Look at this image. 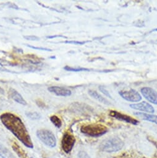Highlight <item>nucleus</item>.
I'll use <instances>...</instances> for the list:
<instances>
[{
  "label": "nucleus",
  "mask_w": 157,
  "mask_h": 158,
  "mask_svg": "<svg viewBox=\"0 0 157 158\" xmlns=\"http://www.w3.org/2000/svg\"><path fill=\"white\" fill-rule=\"evenodd\" d=\"M110 116H111L112 117H114L118 120H121V121H124L126 122L127 123H129L133 125H137L139 123V121L137 120L135 118H133L132 117L125 115V114H123L120 112H118L117 111H115V110H111L110 112Z\"/></svg>",
  "instance_id": "8"
},
{
  "label": "nucleus",
  "mask_w": 157,
  "mask_h": 158,
  "mask_svg": "<svg viewBox=\"0 0 157 158\" xmlns=\"http://www.w3.org/2000/svg\"><path fill=\"white\" fill-rule=\"evenodd\" d=\"M13 148L15 152L18 154L19 156L21 157V158H27L26 155L25 154V152L22 151V149L21 148L20 146H19L16 143H14L13 145Z\"/></svg>",
  "instance_id": "15"
},
{
  "label": "nucleus",
  "mask_w": 157,
  "mask_h": 158,
  "mask_svg": "<svg viewBox=\"0 0 157 158\" xmlns=\"http://www.w3.org/2000/svg\"><path fill=\"white\" fill-rule=\"evenodd\" d=\"M37 137L46 146L54 148L56 145V139L54 134L48 130L41 129L37 131Z\"/></svg>",
  "instance_id": "4"
},
{
  "label": "nucleus",
  "mask_w": 157,
  "mask_h": 158,
  "mask_svg": "<svg viewBox=\"0 0 157 158\" xmlns=\"http://www.w3.org/2000/svg\"><path fill=\"white\" fill-rule=\"evenodd\" d=\"M48 91L59 96L67 97L71 95V91L69 89L58 86L50 87L48 88Z\"/></svg>",
  "instance_id": "10"
},
{
  "label": "nucleus",
  "mask_w": 157,
  "mask_h": 158,
  "mask_svg": "<svg viewBox=\"0 0 157 158\" xmlns=\"http://www.w3.org/2000/svg\"><path fill=\"white\" fill-rule=\"evenodd\" d=\"M10 94L11 95V97L13 100H14L16 102H17L19 104H22V105H26L27 102L24 99L22 96L16 90L13 89H11L10 90Z\"/></svg>",
  "instance_id": "11"
},
{
  "label": "nucleus",
  "mask_w": 157,
  "mask_h": 158,
  "mask_svg": "<svg viewBox=\"0 0 157 158\" xmlns=\"http://www.w3.org/2000/svg\"><path fill=\"white\" fill-rule=\"evenodd\" d=\"M134 114L136 116L140 117L143 120L155 123L157 125V115L148 114H145V113H141V112H135Z\"/></svg>",
  "instance_id": "12"
},
{
  "label": "nucleus",
  "mask_w": 157,
  "mask_h": 158,
  "mask_svg": "<svg viewBox=\"0 0 157 158\" xmlns=\"http://www.w3.org/2000/svg\"><path fill=\"white\" fill-rule=\"evenodd\" d=\"M50 120L51 122L57 127V128H60L62 125V122L61 119L57 117L56 115H53L50 117Z\"/></svg>",
  "instance_id": "16"
},
{
  "label": "nucleus",
  "mask_w": 157,
  "mask_h": 158,
  "mask_svg": "<svg viewBox=\"0 0 157 158\" xmlns=\"http://www.w3.org/2000/svg\"><path fill=\"white\" fill-rule=\"evenodd\" d=\"M24 38L27 40H32V41H34V40H39V38L36 37V36H34V35H27V36H24Z\"/></svg>",
  "instance_id": "21"
},
{
  "label": "nucleus",
  "mask_w": 157,
  "mask_h": 158,
  "mask_svg": "<svg viewBox=\"0 0 157 158\" xmlns=\"http://www.w3.org/2000/svg\"><path fill=\"white\" fill-rule=\"evenodd\" d=\"M124 146L123 141L119 138H110L103 140L101 143L100 149L107 152H115L121 150Z\"/></svg>",
  "instance_id": "3"
},
{
  "label": "nucleus",
  "mask_w": 157,
  "mask_h": 158,
  "mask_svg": "<svg viewBox=\"0 0 157 158\" xmlns=\"http://www.w3.org/2000/svg\"><path fill=\"white\" fill-rule=\"evenodd\" d=\"M130 107L133 109L140 110L142 112H146L148 113H154L155 112L154 108L150 104H149L146 102H142L138 104H131Z\"/></svg>",
  "instance_id": "9"
},
{
  "label": "nucleus",
  "mask_w": 157,
  "mask_h": 158,
  "mask_svg": "<svg viewBox=\"0 0 157 158\" xmlns=\"http://www.w3.org/2000/svg\"><path fill=\"white\" fill-rule=\"evenodd\" d=\"M0 120L6 128L11 131L22 144L27 148H34L28 131L19 117L13 114L8 112L3 114L0 116Z\"/></svg>",
  "instance_id": "1"
},
{
  "label": "nucleus",
  "mask_w": 157,
  "mask_h": 158,
  "mask_svg": "<svg viewBox=\"0 0 157 158\" xmlns=\"http://www.w3.org/2000/svg\"><path fill=\"white\" fill-rule=\"evenodd\" d=\"M65 70L69 71H74V72H80V71H89V69L87 68H71L69 66H65L64 68Z\"/></svg>",
  "instance_id": "17"
},
{
  "label": "nucleus",
  "mask_w": 157,
  "mask_h": 158,
  "mask_svg": "<svg viewBox=\"0 0 157 158\" xmlns=\"http://www.w3.org/2000/svg\"><path fill=\"white\" fill-rule=\"evenodd\" d=\"M78 158H91L87 152L84 151H80L78 153Z\"/></svg>",
  "instance_id": "20"
},
{
  "label": "nucleus",
  "mask_w": 157,
  "mask_h": 158,
  "mask_svg": "<svg viewBox=\"0 0 157 158\" xmlns=\"http://www.w3.org/2000/svg\"><path fill=\"white\" fill-rule=\"evenodd\" d=\"M28 47H31V48H35V49H38V50H46V51H51V50H50V49H47V48H38V47H33V46H30V45H27Z\"/></svg>",
  "instance_id": "22"
},
{
  "label": "nucleus",
  "mask_w": 157,
  "mask_h": 158,
  "mask_svg": "<svg viewBox=\"0 0 157 158\" xmlns=\"http://www.w3.org/2000/svg\"><path fill=\"white\" fill-rule=\"evenodd\" d=\"M99 89H100V91L102 93H103L107 97H108V98H110V99H112V97H111V96L110 95V93H109L108 91L105 88H103V86H100V87H99Z\"/></svg>",
  "instance_id": "19"
},
{
  "label": "nucleus",
  "mask_w": 157,
  "mask_h": 158,
  "mask_svg": "<svg viewBox=\"0 0 157 158\" xmlns=\"http://www.w3.org/2000/svg\"><path fill=\"white\" fill-rule=\"evenodd\" d=\"M81 131L89 136L99 137L105 134L108 131V128L103 125L94 123L83 126Z\"/></svg>",
  "instance_id": "2"
},
{
  "label": "nucleus",
  "mask_w": 157,
  "mask_h": 158,
  "mask_svg": "<svg viewBox=\"0 0 157 158\" xmlns=\"http://www.w3.org/2000/svg\"><path fill=\"white\" fill-rule=\"evenodd\" d=\"M66 43H74V44H84V42H73V41H66V42H65Z\"/></svg>",
  "instance_id": "23"
},
{
  "label": "nucleus",
  "mask_w": 157,
  "mask_h": 158,
  "mask_svg": "<svg viewBox=\"0 0 157 158\" xmlns=\"http://www.w3.org/2000/svg\"><path fill=\"white\" fill-rule=\"evenodd\" d=\"M89 94L92 98H94L95 99H96L97 101L101 103H103L105 104H109L110 103L105 98H104L103 96H102L100 94H99L97 91L94 90H89Z\"/></svg>",
  "instance_id": "14"
},
{
  "label": "nucleus",
  "mask_w": 157,
  "mask_h": 158,
  "mask_svg": "<svg viewBox=\"0 0 157 158\" xmlns=\"http://www.w3.org/2000/svg\"><path fill=\"white\" fill-rule=\"evenodd\" d=\"M26 115L32 120H38L41 117V115L37 112H28L26 113Z\"/></svg>",
  "instance_id": "18"
},
{
  "label": "nucleus",
  "mask_w": 157,
  "mask_h": 158,
  "mask_svg": "<svg viewBox=\"0 0 157 158\" xmlns=\"http://www.w3.org/2000/svg\"><path fill=\"white\" fill-rule=\"evenodd\" d=\"M143 96L150 102L157 106V93L151 88L145 87L140 90Z\"/></svg>",
  "instance_id": "7"
},
{
  "label": "nucleus",
  "mask_w": 157,
  "mask_h": 158,
  "mask_svg": "<svg viewBox=\"0 0 157 158\" xmlns=\"http://www.w3.org/2000/svg\"><path fill=\"white\" fill-rule=\"evenodd\" d=\"M0 156L2 158H15L13 153L2 143H0Z\"/></svg>",
  "instance_id": "13"
},
{
  "label": "nucleus",
  "mask_w": 157,
  "mask_h": 158,
  "mask_svg": "<svg viewBox=\"0 0 157 158\" xmlns=\"http://www.w3.org/2000/svg\"><path fill=\"white\" fill-rule=\"evenodd\" d=\"M75 143V138L71 133L66 132L64 134L62 141H61V147L62 150L67 154L69 153Z\"/></svg>",
  "instance_id": "5"
},
{
  "label": "nucleus",
  "mask_w": 157,
  "mask_h": 158,
  "mask_svg": "<svg viewBox=\"0 0 157 158\" xmlns=\"http://www.w3.org/2000/svg\"><path fill=\"white\" fill-rule=\"evenodd\" d=\"M119 95L125 100L137 102L142 100V97L140 94L134 89H129V91H122L119 92Z\"/></svg>",
  "instance_id": "6"
}]
</instances>
